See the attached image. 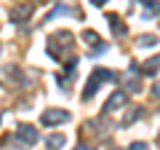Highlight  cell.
<instances>
[{
  "label": "cell",
  "instance_id": "6da1fadb",
  "mask_svg": "<svg viewBox=\"0 0 160 150\" xmlns=\"http://www.w3.org/2000/svg\"><path fill=\"white\" fill-rule=\"evenodd\" d=\"M115 78V72H109V70H96V72L91 75V81H88V86H86V91H83V99H91L93 94L99 91V86H102V81H112Z\"/></svg>",
  "mask_w": 160,
  "mask_h": 150
},
{
  "label": "cell",
  "instance_id": "7a4b0ae2",
  "mask_svg": "<svg viewBox=\"0 0 160 150\" xmlns=\"http://www.w3.org/2000/svg\"><path fill=\"white\" fill-rule=\"evenodd\" d=\"M40 121H43V126H56V123L69 121V113H67V110H46Z\"/></svg>",
  "mask_w": 160,
  "mask_h": 150
},
{
  "label": "cell",
  "instance_id": "3957f363",
  "mask_svg": "<svg viewBox=\"0 0 160 150\" xmlns=\"http://www.w3.org/2000/svg\"><path fill=\"white\" fill-rule=\"evenodd\" d=\"M16 137L22 139L24 145H35V142H38V131H35L32 126H27V123H22V126H19V131H16Z\"/></svg>",
  "mask_w": 160,
  "mask_h": 150
},
{
  "label": "cell",
  "instance_id": "277c9868",
  "mask_svg": "<svg viewBox=\"0 0 160 150\" xmlns=\"http://www.w3.org/2000/svg\"><path fill=\"white\" fill-rule=\"evenodd\" d=\"M123 104H126V91H118V94H112V97H109V102H107V113H112V110H118V107H123Z\"/></svg>",
  "mask_w": 160,
  "mask_h": 150
},
{
  "label": "cell",
  "instance_id": "5b68a950",
  "mask_svg": "<svg viewBox=\"0 0 160 150\" xmlns=\"http://www.w3.org/2000/svg\"><path fill=\"white\" fill-rule=\"evenodd\" d=\"M144 8H147V13H144V19H152V16H160V3H155V0H139Z\"/></svg>",
  "mask_w": 160,
  "mask_h": 150
},
{
  "label": "cell",
  "instance_id": "8992f818",
  "mask_svg": "<svg viewBox=\"0 0 160 150\" xmlns=\"http://www.w3.org/2000/svg\"><path fill=\"white\" fill-rule=\"evenodd\" d=\"M107 19H109V27H112V32H115V35H126V32H128V27L120 22L115 13H112V16H107Z\"/></svg>",
  "mask_w": 160,
  "mask_h": 150
},
{
  "label": "cell",
  "instance_id": "52a82bcc",
  "mask_svg": "<svg viewBox=\"0 0 160 150\" xmlns=\"http://www.w3.org/2000/svg\"><path fill=\"white\" fill-rule=\"evenodd\" d=\"M32 13V6H22V8H16V11H11V22H24V16H29Z\"/></svg>",
  "mask_w": 160,
  "mask_h": 150
},
{
  "label": "cell",
  "instance_id": "ba28073f",
  "mask_svg": "<svg viewBox=\"0 0 160 150\" xmlns=\"http://www.w3.org/2000/svg\"><path fill=\"white\" fill-rule=\"evenodd\" d=\"M59 35H62V46H72V35H69V32H59ZM48 51H51L53 56H59V54H62V51H59V46H53V43L48 46Z\"/></svg>",
  "mask_w": 160,
  "mask_h": 150
},
{
  "label": "cell",
  "instance_id": "9c48e42d",
  "mask_svg": "<svg viewBox=\"0 0 160 150\" xmlns=\"http://www.w3.org/2000/svg\"><path fill=\"white\" fill-rule=\"evenodd\" d=\"M158 67H160V56H152V59H147V64H144V72H147V75H155V72H158Z\"/></svg>",
  "mask_w": 160,
  "mask_h": 150
},
{
  "label": "cell",
  "instance_id": "30bf717a",
  "mask_svg": "<svg viewBox=\"0 0 160 150\" xmlns=\"http://www.w3.org/2000/svg\"><path fill=\"white\" fill-rule=\"evenodd\" d=\"M67 142V139H64V134H51V137H48V147H62V145Z\"/></svg>",
  "mask_w": 160,
  "mask_h": 150
},
{
  "label": "cell",
  "instance_id": "8fae6325",
  "mask_svg": "<svg viewBox=\"0 0 160 150\" xmlns=\"http://www.w3.org/2000/svg\"><path fill=\"white\" fill-rule=\"evenodd\" d=\"M59 13H69V16H72L75 8H69V6H56V8L51 11V19H53V16H59Z\"/></svg>",
  "mask_w": 160,
  "mask_h": 150
},
{
  "label": "cell",
  "instance_id": "7c38bea8",
  "mask_svg": "<svg viewBox=\"0 0 160 150\" xmlns=\"http://www.w3.org/2000/svg\"><path fill=\"white\" fill-rule=\"evenodd\" d=\"M139 43H142L144 48H149V46H155L158 40H155V35H142V38H139Z\"/></svg>",
  "mask_w": 160,
  "mask_h": 150
},
{
  "label": "cell",
  "instance_id": "4fadbf2b",
  "mask_svg": "<svg viewBox=\"0 0 160 150\" xmlns=\"http://www.w3.org/2000/svg\"><path fill=\"white\" fill-rule=\"evenodd\" d=\"M83 40H86V43H91V46H93V43L99 40V35H96V32H91V29H86V32H83Z\"/></svg>",
  "mask_w": 160,
  "mask_h": 150
},
{
  "label": "cell",
  "instance_id": "5bb4252c",
  "mask_svg": "<svg viewBox=\"0 0 160 150\" xmlns=\"http://www.w3.org/2000/svg\"><path fill=\"white\" fill-rule=\"evenodd\" d=\"M104 51H107V46H104V43H93V48H91L93 56H96V54H104Z\"/></svg>",
  "mask_w": 160,
  "mask_h": 150
},
{
  "label": "cell",
  "instance_id": "9a60e30c",
  "mask_svg": "<svg viewBox=\"0 0 160 150\" xmlns=\"http://www.w3.org/2000/svg\"><path fill=\"white\" fill-rule=\"evenodd\" d=\"M131 150H147V145H144V142H133Z\"/></svg>",
  "mask_w": 160,
  "mask_h": 150
},
{
  "label": "cell",
  "instance_id": "2e32d148",
  "mask_svg": "<svg viewBox=\"0 0 160 150\" xmlns=\"http://www.w3.org/2000/svg\"><path fill=\"white\" fill-rule=\"evenodd\" d=\"M75 150H93L91 145H80V147H75Z\"/></svg>",
  "mask_w": 160,
  "mask_h": 150
},
{
  "label": "cell",
  "instance_id": "e0dca14e",
  "mask_svg": "<svg viewBox=\"0 0 160 150\" xmlns=\"http://www.w3.org/2000/svg\"><path fill=\"white\" fill-rule=\"evenodd\" d=\"M93 6H104V3H107V0H91Z\"/></svg>",
  "mask_w": 160,
  "mask_h": 150
},
{
  "label": "cell",
  "instance_id": "ac0fdd59",
  "mask_svg": "<svg viewBox=\"0 0 160 150\" xmlns=\"http://www.w3.org/2000/svg\"><path fill=\"white\" fill-rule=\"evenodd\" d=\"M155 94H158V97H160V83H158V86H155Z\"/></svg>",
  "mask_w": 160,
  "mask_h": 150
}]
</instances>
